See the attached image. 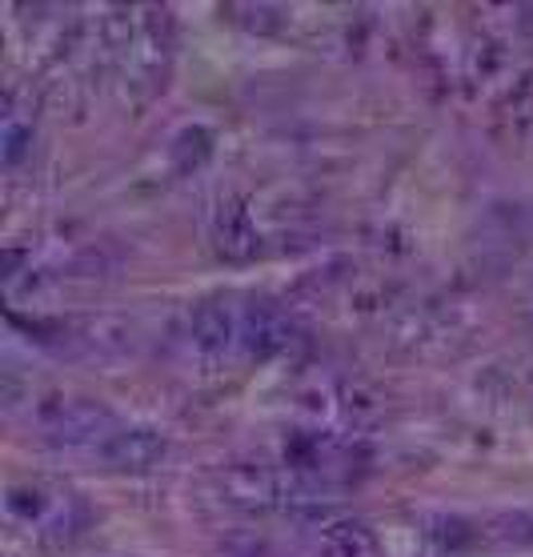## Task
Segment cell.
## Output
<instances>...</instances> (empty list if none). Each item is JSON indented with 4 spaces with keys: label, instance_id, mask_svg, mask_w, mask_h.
Instances as JSON below:
<instances>
[{
    "label": "cell",
    "instance_id": "obj_2",
    "mask_svg": "<svg viewBox=\"0 0 533 557\" xmlns=\"http://www.w3.org/2000/svg\"><path fill=\"white\" fill-rule=\"evenodd\" d=\"M113 430H116L113 418H109L104 409L89 406V401H69V406H61L45 421V433L57 437L61 445H92V449H97Z\"/></svg>",
    "mask_w": 533,
    "mask_h": 557
},
{
    "label": "cell",
    "instance_id": "obj_1",
    "mask_svg": "<svg viewBox=\"0 0 533 557\" xmlns=\"http://www.w3.org/2000/svg\"><path fill=\"white\" fill-rule=\"evenodd\" d=\"M97 454L104 457V466L140 473V469H152L165 457V442L152 430H140V425H116V430L97 445Z\"/></svg>",
    "mask_w": 533,
    "mask_h": 557
},
{
    "label": "cell",
    "instance_id": "obj_3",
    "mask_svg": "<svg viewBox=\"0 0 533 557\" xmlns=\"http://www.w3.org/2000/svg\"><path fill=\"white\" fill-rule=\"evenodd\" d=\"M321 557H377V537L361 521H330L318 533Z\"/></svg>",
    "mask_w": 533,
    "mask_h": 557
}]
</instances>
